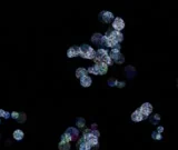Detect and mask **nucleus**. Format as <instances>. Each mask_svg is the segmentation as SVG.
Segmentation results:
<instances>
[{
  "mask_svg": "<svg viewBox=\"0 0 178 150\" xmlns=\"http://www.w3.org/2000/svg\"><path fill=\"white\" fill-rule=\"evenodd\" d=\"M96 50L89 45H81L79 47V56L84 59H94Z\"/></svg>",
  "mask_w": 178,
  "mask_h": 150,
  "instance_id": "1",
  "label": "nucleus"
},
{
  "mask_svg": "<svg viewBox=\"0 0 178 150\" xmlns=\"http://www.w3.org/2000/svg\"><path fill=\"white\" fill-rule=\"evenodd\" d=\"M105 37L106 38H111V39H114V40L116 41V42H118V43H120V42L124 40L123 33L119 31H116L114 29H108L105 33Z\"/></svg>",
  "mask_w": 178,
  "mask_h": 150,
  "instance_id": "2",
  "label": "nucleus"
},
{
  "mask_svg": "<svg viewBox=\"0 0 178 150\" xmlns=\"http://www.w3.org/2000/svg\"><path fill=\"white\" fill-rule=\"evenodd\" d=\"M66 138H67V140L68 142L70 141H75L77 140V138L79 137V130H78L77 128H73V127H69L64 133Z\"/></svg>",
  "mask_w": 178,
  "mask_h": 150,
  "instance_id": "3",
  "label": "nucleus"
},
{
  "mask_svg": "<svg viewBox=\"0 0 178 150\" xmlns=\"http://www.w3.org/2000/svg\"><path fill=\"white\" fill-rule=\"evenodd\" d=\"M115 16L113 12H110V11H107V10H104V11H101L99 16H98V19H99V21L102 23H110L113 22V20H114Z\"/></svg>",
  "mask_w": 178,
  "mask_h": 150,
  "instance_id": "4",
  "label": "nucleus"
},
{
  "mask_svg": "<svg viewBox=\"0 0 178 150\" xmlns=\"http://www.w3.org/2000/svg\"><path fill=\"white\" fill-rule=\"evenodd\" d=\"M153 109H154V108H153L151 104H149V102H145V104H142V105L140 106L139 111L142 112V114L144 117L148 118V117L151 114V112H153Z\"/></svg>",
  "mask_w": 178,
  "mask_h": 150,
  "instance_id": "5",
  "label": "nucleus"
},
{
  "mask_svg": "<svg viewBox=\"0 0 178 150\" xmlns=\"http://www.w3.org/2000/svg\"><path fill=\"white\" fill-rule=\"evenodd\" d=\"M111 26H113V29L116 30V31H121L124 28H125V21H124L121 18H119V17H115L114 20H113V23H111Z\"/></svg>",
  "mask_w": 178,
  "mask_h": 150,
  "instance_id": "6",
  "label": "nucleus"
},
{
  "mask_svg": "<svg viewBox=\"0 0 178 150\" xmlns=\"http://www.w3.org/2000/svg\"><path fill=\"white\" fill-rule=\"evenodd\" d=\"M94 68L96 70L97 76H98V75H106L107 71H108V66H106V64H102V62H97V64L94 66Z\"/></svg>",
  "mask_w": 178,
  "mask_h": 150,
  "instance_id": "7",
  "label": "nucleus"
},
{
  "mask_svg": "<svg viewBox=\"0 0 178 150\" xmlns=\"http://www.w3.org/2000/svg\"><path fill=\"white\" fill-rule=\"evenodd\" d=\"M108 55V51L106 49H102V48H100V49H98L95 51V56H94V61H95V64H97V62H100V59L104 57V56Z\"/></svg>",
  "mask_w": 178,
  "mask_h": 150,
  "instance_id": "8",
  "label": "nucleus"
},
{
  "mask_svg": "<svg viewBox=\"0 0 178 150\" xmlns=\"http://www.w3.org/2000/svg\"><path fill=\"white\" fill-rule=\"evenodd\" d=\"M79 56V47L78 46H73L67 50V57L68 58H75Z\"/></svg>",
  "mask_w": 178,
  "mask_h": 150,
  "instance_id": "9",
  "label": "nucleus"
},
{
  "mask_svg": "<svg viewBox=\"0 0 178 150\" xmlns=\"http://www.w3.org/2000/svg\"><path fill=\"white\" fill-rule=\"evenodd\" d=\"M145 119H147V118L142 116V112L139 111V109L135 110V111H134V112L132 114V121H135V122H139V121L145 120Z\"/></svg>",
  "mask_w": 178,
  "mask_h": 150,
  "instance_id": "10",
  "label": "nucleus"
},
{
  "mask_svg": "<svg viewBox=\"0 0 178 150\" xmlns=\"http://www.w3.org/2000/svg\"><path fill=\"white\" fill-rule=\"evenodd\" d=\"M84 138H85L86 142L89 146H90V147H92V146L98 145V143H99V142H98V138H97V137H95L94 135H88V136L84 137Z\"/></svg>",
  "mask_w": 178,
  "mask_h": 150,
  "instance_id": "11",
  "label": "nucleus"
},
{
  "mask_svg": "<svg viewBox=\"0 0 178 150\" xmlns=\"http://www.w3.org/2000/svg\"><path fill=\"white\" fill-rule=\"evenodd\" d=\"M136 73H137V71H136V69L134 68L132 66H127V67L125 68V75H126L129 79H132V78L135 77Z\"/></svg>",
  "mask_w": 178,
  "mask_h": 150,
  "instance_id": "12",
  "label": "nucleus"
},
{
  "mask_svg": "<svg viewBox=\"0 0 178 150\" xmlns=\"http://www.w3.org/2000/svg\"><path fill=\"white\" fill-rule=\"evenodd\" d=\"M92 79L89 77L88 75L80 79V85H81L82 87H85V88H87V87H90V86H92Z\"/></svg>",
  "mask_w": 178,
  "mask_h": 150,
  "instance_id": "13",
  "label": "nucleus"
},
{
  "mask_svg": "<svg viewBox=\"0 0 178 150\" xmlns=\"http://www.w3.org/2000/svg\"><path fill=\"white\" fill-rule=\"evenodd\" d=\"M108 56L110 57V59L113 60V62H115L116 60L118 59L119 56H120V51H119V50L111 49L110 51H108Z\"/></svg>",
  "mask_w": 178,
  "mask_h": 150,
  "instance_id": "14",
  "label": "nucleus"
},
{
  "mask_svg": "<svg viewBox=\"0 0 178 150\" xmlns=\"http://www.w3.org/2000/svg\"><path fill=\"white\" fill-rule=\"evenodd\" d=\"M101 38H102V35L99 33V32H96V33H94V35H92V42L94 43V45H100Z\"/></svg>",
  "mask_w": 178,
  "mask_h": 150,
  "instance_id": "15",
  "label": "nucleus"
},
{
  "mask_svg": "<svg viewBox=\"0 0 178 150\" xmlns=\"http://www.w3.org/2000/svg\"><path fill=\"white\" fill-rule=\"evenodd\" d=\"M23 136H25V133H23V130H20V129H17V130H15L14 135H12L14 139H15V140H17V141L23 140Z\"/></svg>",
  "mask_w": 178,
  "mask_h": 150,
  "instance_id": "16",
  "label": "nucleus"
},
{
  "mask_svg": "<svg viewBox=\"0 0 178 150\" xmlns=\"http://www.w3.org/2000/svg\"><path fill=\"white\" fill-rule=\"evenodd\" d=\"M88 75V72H87V69L85 68H78L77 70H76V77L80 80L81 78H84L85 76H87Z\"/></svg>",
  "mask_w": 178,
  "mask_h": 150,
  "instance_id": "17",
  "label": "nucleus"
},
{
  "mask_svg": "<svg viewBox=\"0 0 178 150\" xmlns=\"http://www.w3.org/2000/svg\"><path fill=\"white\" fill-rule=\"evenodd\" d=\"M58 149L59 150H70V142L60 141L59 145H58Z\"/></svg>",
  "mask_w": 178,
  "mask_h": 150,
  "instance_id": "18",
  "label": "nucleus"
},
{
  "mask_svg": "<svg viewBox=\"0 0 178 150\" xmlns=\"http://www.w3.org/2000/svg\"><path fill=\"white\" fill-rule=\"evenodd\" d=\"M100 62H102V64H105L106 66H111V64H114L113 62V60L110 59V57L108 55H106V56H104L102 58L100 59Z\"/></svg>",
  "mask_w": 178,
  "mask_h": 150,
  "instance_id": "19",
  "label": "nucleus"
},
{
  "mask_svg": "<svg viewBox=\"0 0 178 150\" xmlns=\"http://www.w3.org/2000/svg\"><path fill=\"white\" fill-rule=\"evenodd\" d=\"M149 120H150V122L153 125H158V121L160 120V114H153L151 117H148Z\"/></svg>",
  "mask_w": 178,
  "mask_h": 150,
  "instance_id": "20",
  "label": "nucleus"
},
{
  "mask_svg": "<svg viewBox=\"0 0 178 150\" xmlns=\"http://www.w3.org/2000/svg\"><path fill=\"white\" fill-rule=\"evenodd\" d=\"M86 125V120L84 118H77L76 119V126L78 128H84Z\"/></svg>",
  "mask_w": 178,
  "mask_h": 150,
  "instance_id": "21",
  "label": "nucleus"
},
{
  "mask_svg": "<svg viewBox=\"0 0 178 150\" xmlns=\"http://www.w3.org/2000/svg\"><path fill=\"white\" fill-rule=\"evenodd\" d=\"M26 119H27L26 114H23V112H19L18 119H17V121H18L19 123H23L25 121H26Z\"/></svg>",
  "mask_w": 178,
  "mask_h": 150,
  "instance_id": "22",
  "label": "nucleus"
},
{
  "mask_svg": "<svg viewBox=\"0 0 178 150\" xmlns=\"http://www.w3.org/2000/svg\"><path fill=\"white\" fill-rule=\"evenodd\" d=\"M151 138H153L154 140H161V139H163V136H161L160 133H158L157 131H154L151 133Z\"/></svg>",
  "mask_w": 178,
  "mask_h": 150,
  "instance_id": "23",
  "label": "nucleus"
},
{
  "mask_svg": "<svg viewBox=\"0 0 178 150\" xmlns=\"http://www.w3.org/2000/svg\"><path fill=\"white\" fill-rule=\"evenodd\" d=\"M0 118H5V119H9L10 118V114L7 112L5 110L0 109Z\"/></svg>",
  "mask_w": 178,
  "mask_h": 150,
  "instance_id": "24",
  "label": "nucleus"
},
{
  "mask_svg": "<svg viewBox=\"0 0 178 150\" xmlns=\"http://www.w3.org/2000/svg\"><path fill=\"white\" fill-rule=\"evenodd\" d=\"M107 83H108V86L109 87H116L117 86V83H118V80H116L115 78H110Z\"/></svg>",
  "mask_w": 178,
  "mask_h": 150,
  "instance_id": "25",
  "label": "nucleus"
},
{
  "mask_svg": "<svg viewBox=\"0 0 178 150\" xmlns=\"http://www.w3.org/2000/svg\"><path fill=\"white\" fill-rule=\"evenodd\" d=\"M100 46L102 47V49H106V48H107V39H106L105 36H102V38H101Z\"/></svg>",
  "mask_w": 178,
  "mask_h": 150,
  "instance_id": "26",
  "label": "nucleus"
},
{
  "mask_svg": "<svg viewBox=\"0 0 178 150\" xmlns=\"http://www.w3.org/2000/svg\"><path fill=\"white\" fill-rule=\"evenodd\" d=\"M115 62H116V64H124V62H125V57H124V56L121 55V54H120V56H119V57H118V59L116 60Z\"/></svg>",
  "mask_w": 178,
  "mask_h": 150,
  "instance_id": "27",
  "label": "nucleus"
},
{
  "mask_svg": "<svg viewBox=\"0 0 178 150\" xmlns=\"http://www.w3.org/2000/svg\"><path fill=\"white\" fill-rule=\"evenodd\" d=\"M18 116H19V112H17V111H12V112L10 114V117L12 119H15V120L18 119Z\"/></svg>",
  "mask_w": 178,
  "mask_h": 150,
  "instance_id": "28",
  "label": "nucleus"
},
{
  "mask_svg": "<svg viewBox=\"0 0 178 150\" xmlns=\"http://www.w3.org/2000/svg\"><path fill=\"white\" fill-rule=\"evenodd\" d=\"M87 72L92 73V75H96V76H97V72H96V70H95V68H94V67H89V68L87 69Z\"/></svg>",
  "mask_w": 178,
  "mask_h": 150,
  "instance_id": "29",
  "label": "nucleus"
},
{
  "mask_svg": "<svg viewBox=\"0 0 178 150\" xmlns=\"http://www.w3.org/2000/svg\"><path fill=\"white\" fill-rule=\"evenodd\" d=\"M125 85H126V83H125L124 81H121V82L118 81V83H117V87H118V88H123V87H125Z\"/></svg>",
  "mask_w": 178,
  "mask_h": 150,
  "instance_id": "30",
  "label": "nucleus"
},
{
  "mask_svg": "<svg viewBox=\"0 0 178 150\" xmlns=\"http://www.w3.org/2000/svg\"><path fill=\"white\" fill-rule=\"evenodd\" d=\"M164 131V127H161V126H159V127L157 128V132H158V133H160V135H161V132Z\"/></svg>",
  "mask_w": 178,
  "mask_h": 150,
  "instance_id": "31",
  "label": "nucleus"
},
{
  "mask_svg": "<svg viewBox=\"0 0 178 150\" xmlns=\"http://www.w3.org/2000/svg\"><path fill=\"white\" fill-rule=\"evenodd\" d=\"M90 129H92V130H96V129H97V125H96V123H92V128H90Z\"/></svg>",
  "mask_w": 178,
  "mask_h": 150,
  "instance_id": "32",
  "label": "nucleus"
},
{
  "mask_svg": "<svg viewBox=\"0 0 178 150\" xmlns=\"http://www.w3.org/2000/svg\"><path fill=\"white\" fill-rule=\"evenodd\" d=\"M0 123H1V120H0Z\"/></svg>",
  "mask_w": 178,
  "mask_h": 150,
  "instance_id": "33",
  "label": "nucleus"
},
{
  "mask_svg": "<svg viewBox=\"0 0 178 150\" xmlns=\"http://www.w3.org/2000/svg\"><path fill=\"white\" fill-rule=\"evenodd\" d=\"M0 139H1V136H0Z\"/></svg>",
  "mask_w": 178,
  "mask_h": 150,
  "instance_id": "34",
  "label": "nucleus"
}]
</instances>
